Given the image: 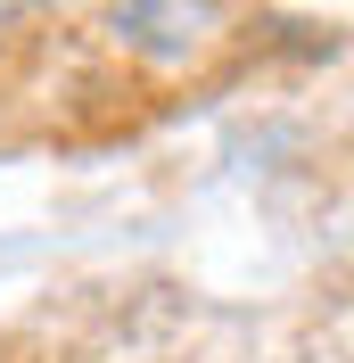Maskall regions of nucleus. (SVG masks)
Segmentation results:
<instances>
[]
</instances>
